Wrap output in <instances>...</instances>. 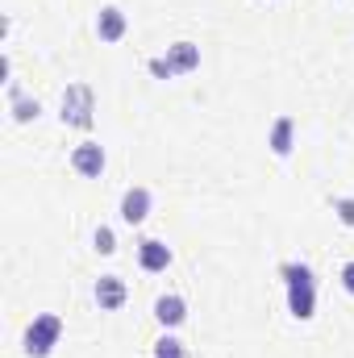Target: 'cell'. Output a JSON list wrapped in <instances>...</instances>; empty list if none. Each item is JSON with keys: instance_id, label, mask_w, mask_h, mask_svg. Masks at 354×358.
Masks as SVG:
<instances>
[{"instance_id": "5b68a950", "label": "cell", "mask_w": 354, "mask_h": 358, "mask_svg": "<svg viewBox=\"0 0 354 358\" xmlns=\"http://www.w3.org/2000/svg\"><path fill=\"white\" fill-rule=\"evenodd\" d=\"M125 296H129V292H125V279H121V275H100V279H96V304H100L104 313H117V308L125 304Z\"/></svg>"}, {"instance_id": "52a82bcc", "label": "cell", "mask_w": 354, "mask_h": 358, "mask_svg": "<svg viewBox=\"0 0 354 358\" xmlns=\"http://www.w3.org/2000/svg\"><path fill=\"white\" fill-rule=\"evenodd\" d=\"M146 217H150V192L146 187H129L121 196V221L125 225H142Z\"/></svg>"}, {"instance_id": "277c9868", "label": "cell", "mask_w": 354, "mask_h": 358, "mask_svg": "<svg viewBox=\"0 0 354 358\" xmlns=\"http://www.w3.org/2000/svg\"><path fill=\"white\" fill-rule=\"evenodd\" d=\"M92 113H96V96H92L88 84H71L63 92V125H76V129H88L92 125Z\"/></svg>"}, {"instance_id": "ba28073f", "label": "cell", "mask_w": 354, "mask_h": 358, "mask_svg": "<svg viewBox=\"0 0 354 358\" xmlns=\"http://www.w3.org/2000/svg\"><path fill=\"white\" fill-rule=\"evenodd\" d=\"M138 263H142V271H167L171 267V246L159 238H146V242H138Z\"/></svg>"}, {"instance_id": "6da1fadb", "label": "cell", "mask_w": 354, "mask_h": 358, "mask_svg": "<svg viewBox=\"0 0 354 358\" xmlns=\"http://www.w3.org/2000/svg\"><path fill=\"white\" fill-rule=\"evenodd\" d=\"M283 279H288V308L296 321H309L317 313V279L304 263H288L283 267Z\"/></svg>"}, {"instance_id": "5bb4252c", "label": "cell", "mask_w": 354, "mask_h": 358, "mask_svg": "<svg viewBox=\"0 0 354 358\" xmlns=\"http://www.w3.org/2000/svg\"><path fill=\"white\" fill-rule=\"evenodd\" d=\"M92 242H96V250H100V255H113V250H117V238H113V229H108V225H100V229L92 234Z\"/></svg>"}, {"instance_id": "4fadbf2b", "label": "cell", "mask_w": 354, "mask_h": 358, "mask_svg": "<svg viewBox=\"0 0 354 358\" xmlns=\"http://www.w3.org/2000/svg\"><path fill=\"white\" fill-rule=\"evenodd\" d=\"M155 358H183V342H176V338H159V342H155Z\"/></svg>"}, {"instance_id": "2e32d148", "label": "cell", "mask_w": 354, "mask_h": 358, "mask_svg": "<svg viewBox=\"0 0 354 358\" xmlns=\"http://www.w3.org/2000/svg\"><path fill=\"white\" fill-rule=\"evenodd\" d=\"M342 287L354 296V263H346V267H342Z\"/></svg>"}, {"instance_id": "8992f818", "label": "cell", "mask_w": 354, "mask_h": 358, "mask_svg": "<svg viewBox=\"0 0 354 358\" xmlns=\"http://www.w3.org/2000/svg\"><path fill=\"white\" fill-rule=\"evenodd\" d=\"M71 167H76L80 176L96 179L100 171H104V146H100V142H80L76 155H71Z\"/></svg>"}, {"instance_id": "8fae6325", "label": "cell", "mask_w": 354, "mask_h": 358, "mask_svg": "<svg viewBox=\"0 0 354 358\" xmlns=\"http://www.w3.org/2000/svg\"><path fill=\"white\" fill-rule=\"evenodd\" d=\"M155 317H159V325H167V329L183 325V317H187L183 296H159V300H155Z\"/></svg>"}, {"instance_id": "30bf717a", "label": "cell", "mask_w": 354, "mask_h": 358, "mask_svg": "<svg viewBox=\"0 0 354 358\" xmlns=\"http://www.w3.org/2000/svg\"><path fill=\"white\" fill-rule=\"evenodd\" d=\"M292 142H296V121L292 117H279L275 125H271V138H267V146H271V155H292Z\"/></svg>"}, {"instance_id": "7a4b0ae2", "label": "cell", "mask_w": 354, "mask_h": 358, "mask_svg": "<svg viewBox=\"0 0 354 358\" xmlns=\"http://www.w3.org/2000/svg\"><path fill=\"white\" fill-rule=\"evenodd\" d=\"M59 338H63V321H59L55 313H42V317H34L29 329H25V355L46 358L59 346Z\"/></svg>"}, {"instance_id": "9a60e30c", "label": "cell", "mask_w": 354, "mask_h": 358, "mask_svg": "<svg viewBox=\"0 0 354 358\" xmlns=\"http://www.w3.org/2000/svg\"><path fill=\"white\" fill-rule=\"evenodd\" d=\"M334 213H338L342 225H354V196H338L334 200Z\"/></svg>"}, {"instance_id": "3957f363", "label": "cell", "mask_w": 354, "mask_h": 358, "mask_svg": "<svg viewBox=\"0 0 354 358\" xmlns=\"http://www.w3.org/2000/svg\"><path fill=\"white\" fill-rule=\"evenodd\" d=\"M196 67H200V46H192V42H176L163 59H150V76H159V80H171V76L196 71Z\"/></svg>"}, {"instance_id": "7c38bea8", "label": "cell", "mask_w": 354, "mask_h": 358, "mask_svg": "<svg viewBox=\"0 0 354 358\" xmlns=\"http://www.w3.org/2000/svg\"><path fill=\"white\" fill-rule=\"evenodd\" d=\"M8 104H13V121H34L38 113H42V104L38 100H29V96H21V88H8Z\"/></svg>"}, {"instance_id": "9c48e42d", "label": "cell", "mask_w": 354, "mask_h": 358, "mask_svg": "<svg viewBox=\"0 0 354 358\" xmlns=\"http://www.w3.org/2000/svg\"><path fill=\"white\" fill-rule=\"evenodd\" d=\"M96 34H100V42H121L125 38V13L121 8H100V17H96Z\"/></svg>"}]
</instances>
